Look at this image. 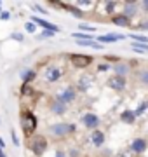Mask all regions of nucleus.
Instances as JSON below:
<instances>
[{
    "label": "nucleus",
    "mask_w": 148,
    "mask_h": 157,
    "mask_svg": "<svg viewBox=\"0 0 148 157\" xmlns=\"http://www.w3.org/2000/svg\"><path fill=\"white\" fill-rule=\"evenodd\" d=\"M33 9H35V11H39V12H42V14H49V12H47L44 7H40L39 4H33Z\"/></svg>",
    "instance_id": "nucleus-37"
},
{
    "label": "nucleus",
    "mask_w": 148,
    "mask_h": 157,
    "mask_svg": "<svg viewBox=\"0 0 148 157\" xmlns=\"http://www.w3.org/2000/svg\"><path fill=\"white\" fill-rule=\"evenodd\" d=\"M79 30L82 32V33H91V35H94V32H96V28H94V26H91V25H86V23H80V25H79Z\"/></svg>",
    "instance_id": "nucleus-26"
},
{
    "label": "nucleus",
    "mask_w": 148,
    "mask_h": 157,
    "mask_svg": "<svg viewBox=\"0 0 148 157\" xmlns=\"http://www.w3.org/2000/svg\"><path fill=\"white\" fill-rule=\"evenodd\" d=\"M139 9H141L145 14H148V0H141V2H139Z\"/></svg>",
    "instance_id": "nucleus-33"
},
{
    "label": "nucleus",
    "mask_w": 148,
    "mask_h": 157,
    "mask_svg": "<svg viewBox=\"0 0 148 157\" xmlns=\"http://www.w3.org/2000/svg\"><path fill=\"white\" fill-rule=\"evenodd\" d=\"M11 138H12V145H14V147H19V140H17V136H16V133H14V129L11 131Z\"/></svg>",
    "instance_id": "nucleus-34"
},
{
    "label": "nucleus",
    "mask_w": 148,
    "mask_h": 157,
    "mask_svg": "<svg viewBox=\"0 0 148 157\" xmlns=\"http://www.w3.org/2000/svg\"><path fill=\"white\" fill-rule=\"evenodd\" d=\"M35 28H37V25H35L33 21H28L26 25H24V30H26L28 33H33V32H35Z\"/></svg>",
    "instance_id": "nucleus-30"
},
{
    "label": "nucleus",
    "mask_w": 148,
    "mask_h": 157,
    "mask_svg": "<svg viewBox=\"0 0 148 157\" xmlns=\"http://www.w3.org/2000/svg\"><path fill=\"white\" fill-rule=\"evenodd\" d=\"M70 63L73 68H79V70H84L92 63V58L87 56V54H77V52H70Z\"/></svg>",
    "instance_id": "nucleus-5"
},
{
    "label": "nucleus",
    "mask_w": 148,
    "mask_h": 157,
    "mask_svg": "<svg viewBox=\"0 0 148 157\" xmlns=\"http://www.w3.org/2000/svg\"><path fill=\"white\" fill-rule=\"evenodd\" d=\"M61 77H63V70L59 67H49L46 70V78H47V82H51V84L57 82Z\"/></svg>",
    "instance_id": "nucleus-14"
},
{
    "label": "nucleus",
    "mask_w": 148,
    "mask_h": 157,
    "mask_svg": "<svg viewBox=\"0 0 148 157\" xmlns=\"http://www.w3.org/2000/svg\"><path fill=\"white\" fill-rule=\"evenodd\" d=\"M37 117L33 115V112H23L21 113V129H23V133L26 136H31L35 133V129H37Z\"/></svg>",
    "instance_id": "nucleus-2"
},
{
    "label": "nucleus",
    "mask_w": 148,
    "mask_h": 157,
    "mask_svg": "<svg viewBox=\"0 0 148 157\" xmlns=\"http://www.w3.org/2000/svg\"><path fill=\"white\" fill-rule=\"evenodd\" d=\"M148 110V100H143L141 103H138V107L134 108V115L138 117H141V115H145V112Z\"/></svg>",
    "instance_id": "nucleus-23"
},
{
    "label": "nucleus",
    "mask_w": 148,
    "mask_h": 157,
    "mask_svg": "<svg viewBox=\"0 0 148 157\" xmlns=\"http://www.w3.org/2000/svg\"><path fill=\"white\" fill-rule=\"evenodd\" d=\"M136 80L141 86H148V68H141V70L136 73Z\"/></svg>",
    "instance_id": "nucleus-22"
},
{
    "label": "nucleus",
    "mask_w": 148,
    "mask_h": 157,
    "mask_svg": "<svg viewBox=\"0 0 148 157\" xmlns=\"http://www.w3.org/2000/svg\"><path fill=\"white\" fill-rule=\"evenodd\" d=\"M112 23L113 25H117V26H131V19L129 17H125L124 14H113L112 16Z\"/></svg>",
    "instance_id": "nucleus-19"
},
{
    "label": "nucleus",
    "mask_w": 148,
    "mask_h": 157,
    "mask_svg": "<svg viewBox=\"0 0 148 157\" xmlns=\"http://www.w3.org/2000/svg\"><path fill=\"white\" fill-rule=\"evenodd\" d=\"M63 9H66V11H68L73 17H77V19H84V17H86V11H82V9H79V7H75L73 4H66V2H63Z\"/></svg>",
    "instance_id": "nucleus-17"
},
{
    "label": "nucleus",
    "mask_w": 148,
    "mask_h": 157,
    "mask_svg": "<svg viewBox=\"0 0 148 157\" xmlns=\"http://www.w3.org/2000/svg\"><path fill=\"white\" fill-rule=\"evenodd\" d=\"M56 33H52V32H47V30H42V33H39L35 39L37 40H42V39H51V37H54Z\"/></svg>",
    "instance_id": "nucleus-29"
},
{
    "label": "nucleus",
    "mask_w": 148,
    "mask_h": 157,
    "mask_svg": "<svg viewBox=\"0 0 148 157\" xmlns=\"http://www.w3.org/2000/svg\"><path fill=\"white\" fill-rule=\"evenodd\" d=\"M148 148V141L145 140V138H134V140L131 141V147H129V150L132 152V154H136L138 157H141L145 152H146Z\"/></svg>",
    "instance_id": "nucleus-9"
},
{
    "label": "nucleus",
    "mask_w": 148,
    "mask_h": 157,
    "mask_svg": "<svg viewBox=\"0 0 148 157\" xmlns=\"http://www.w3.org/2000/svg\"><path fill=\"white\" fill-rule=\"evenodd\" d=\"M106 86H108L112 91H117V93H122V91L127 87V78L124 77H117V75H113V77H110L108 80H106Z\"/></svg>",
    "instance_id": "nucleus-8"
},
{
    "label": "nucleus",
    "mask_w": 148,
    "mask_h": 157,
    "mask_svg": "<svg viewBox=\"0 0 148 157\" xmlns=\"http://www.w3.org/2000/svg\"><path fill=\"white\" fill-rule=\"evenodd\" d=\"M136 30H139V32H146L148 30V21H143V23H138L136 26H134Z\"/></svg>",
    "instance_id": "nucleus-32"
},
{
    "label": "nucleus",
    "mask_w": 148,
    "mask_h": 157,
    "mask_svg": "<svg viewBox=\"0 0 148 157\" xmlns=\"http://www.w3.org/2000/svg\"><path fill=\"white\" fill-rule=\"evenodd\" d=\"M80 122H82V126H84L86 129L94 131V129H99L101 117H99V115H96V113H92V112H86L84 115H82V119H80Z\"/></svg>",
    "instance_id": "nucleus-6"
},
{
    "label": "nucleus",
    "mask_w": 148,
    "mask_h": 157,
    "mask_svg": "<svg viewBox=\"0 0 148 157\" xmlns=\"http://www.w3.org/2000/svg\"><path fill=\"white\" fill-rule=\"evenodd\" d=\"M4 148H6V143H4V140H2V138H0V150H4Z\"/></svg>",
    "instance_id": "nucleus-39"
},
{
    "label": "nucleus",
    "mask_w": 148,
    "mask_h": 157,
    "mask_svg": "<svg viewBox=\"0 0 148 157\" xmlns=\"http://www.w3.org/2000/svg\"><path fill=\"white\" fill-rule=\"evenodd\" d=\"M89 138H91V143L96 147V148H101V147L105 145V141H106V135L103 133L101 129L91 131V136H89Z\"/></svg>",
    "instance_id": "nucleus-13"
},
{
    "label": "nucleus",
    "mask_w": 148,
    "mask_h": 157,
    "mask_svg": "<svg viewBox=\"0 0 148 157\" xmlns=\"http://www.w3.org/2000/svg\"><path fill=\"white\" fill-rule=\"evenodd\" d=\"M77 131V124L73 122H54L47 126V133L54 138H65Z\"/></svg>",
    "instance_id": "nucleus-1"
},
{
    "label": "nucleus",
    "mask_w": 148,
    "mask_h": 157,
    "mask_svg": "<svg viewBox=\"0 0 148 157\" xmlns=\"http://www.w3.org/2000/svg\"><path fill=\"white\" fill-rule=\"evenodd\" d=\"M125 35L124 33H106V35H98L96 37V42L99 44H115V42H119V40H124Z\"/></svg>",
    "instance_id": "nucleus-12"
},
{
    "label": "nucleus",
    "mask_w": 148,
    "mask_h": 157,
    "mask_svg": "<svg viewBox=\"0 0 148 157\" xmlns=\"http://www.w3.org/2000/svg\"><path fill=\"white\" fill-rule=\"evenodd\" d=\"M77 45H82V47H91V49H96V51H101L103 45L96 40H75Z\"/></svg>",
    "instance_id": "nucleus-21"
},
{
    "label": "nucleus",
    "mask_w": 148,
    "mask_h": 157,
    "mask_svg": "<svg viewBox=\"0 0 148 157\" xmlns=\"http://www.w3.org/2000/svg\"><path fill=\"white\" fill-rule=\"evenodd\" d=\"M54 157H66V152L63 148H57V150H54Z\"/></svg>",
    "instance_id": "nucleus-35"
},
{
    "label": "nucleus",
    "mask_w": 148,
    "mask_h": 157,
    "mask_svg": "<svg viewBox=\"0 0 148 157\" xmlns=\"http://www.w3.org/2000/svg\"><path fill=\"white\" fill-rule=\"evenodd\" d=\"M103 6H105V12L112 16V12H113L115 7H117V2H103Z\"/></svg>",
    "instance_id": "nucleus-27"
},
{
    "label": "nucleus",
    "mask_w": 148,
    "mask_h": 157,
    "mask_svg": "<svg viewBox=\"0 0 148 157\" xmlns=\"http://www.w3.org/2000/svg\"><path fill=\"white\" fill-rule=\"evenodd\" d=\"M35 77H37V72H35L33 68H26L21 72V80H23V84H30V82H33Z\"/></svg>",
    "instance_id": "nucleus-20"
},
{
    "label": "nucleus",
    "mask_w": 148,
    "mask_h": 157,
    "mask_svg": "<svg viewBox=\"0 0 148 157\" xmlns=\"http://www.w3.org/2000/svg\"><path fill=\"white\" fill-rule=\"evenodd\" d=\"M11 37H12V40H17V42H23L24 40V35L21 33V32H14Z\"/></svg>",
    "instance_id": "nucleus-31"
},
{
    "label": "nucleus",
    "mask_w": 148,
    "mask_h": 157,
    "mask_svg": "<svg viewBox=\"0 0 148 157\" xmlns=\"http://www.w3.org/2000/svg\"><path fill=\"white\" fill-rule=\"evenodd\" d=\"M0 14H2V0H0Z\"/></svg>",
    "instance_id": "nucleus-41"
},
{
    "label": "nucleus",
    "mask_w": 148,
    "mask_h": 157,
    "mask_svg": "<svg viewBox=\"0 0 148 157\" xmlns=\"http://www.w3.org/2000/svg\"><path fill=\"white\" fill-rule=\"evenodd\" d=\"M92 75H87V73H84L82 77H79V82H77V91H80V93H87L89 91V87L92 86Z\"/></svg>",
    "instance_id": "nucleus-15"
},
{
    "label": "nucleus",
    "mask_w": 148,
    "mask_h": 157,
    "mask_svg": "<svg viewBox=\"0 0 148 157\" xmlns=\"http://www.w3.org/2000/svg\"><path fill=\"white\" fill-rule=\"evenodd\" d=\"M132 51L134 52H138V54H145V52H148V44H138V42H132Z\"/></svg>",
    "instance_id": "nucleus-24"
},
{
    "label": "nucleus",
    "mask_w": 148,
    "mask_h": 157,
    "mask_svg": "<svg viewBox=\"0 0 148 157\" xmlns=\"http://www.w3.org/2000/svg\"><path fill=\"white\" fill-rule=\"evenodd\" d=\"M66 108H68V105H65V103H61V101L57 100H52L51 105H49V110H51V113H54V115H65L66 113Z\"/></svg>",
    "instance_id": "nucleus-16"
},
{
    "label": "nucleus",
    "mask_w": 148,
    "mask_h": 157,
    "mask_svg": "<svg viewBox=\"0 0 148 157\" xmlns=\"http://www.w3.org/2000/svg\"><path fill=\"white\" fill-rule=\"evenodd\" d=\"M134 42H138V44H148V37L146 35H141V33H131L129 35Z\"/></svg>",
    "instance_id": "nucleus-25"
},
{
    "label": "nucleus",
    "mask_w": 148,
    "mask_h": 157,
    "mask_svg": "<svg viewBox=\"0 0 148 157\" xmlns=\"http://www.w3.org/2000/svg\"><path fill=\"white\" fill-rule=\"evenodd\" d=\"M31 21H33L37 26H42V30H47V32H52V33H57V32H61V28H59V26H56L54 23L47 21V19H42V17L33 16V17H31Z\"/></svg>",
    "instance_id": "nucleus-11"
},
{
    "label": "nucleus",
    "mask_w": 148,
    "mask_h": 157,
    "mask_svg": "<svg viewBox=\"0 0 148 157\" xmlns=\"http://www.w3.org/2000/svg\"><path fill=\"white\" fill-rule=\"evenodd\" d=\"M11 17V12L9 11H2V14H0V19H4V21H7Z\"/></svg>",
    "instance_id": "nucleus-36"
},
{
    "label": "nucleus",
    "mask_w": 148,
    "mask_h": 157,
    "mask_svg": "<svg viewBox=\"0 0 148 157\" xmlns=\"http://www.w3.org/2000/svg\"><path fill=\"white\" fill-rule=\"evenodd\" d=\"M138 12H139V2H134V0L124 2V11H122V14H124L125 17L132 19V17L138 16Z\"/></svg>",
    "instance_id": "nucleus-10"
},
{
    "label": "nucleus",
    "mask_w": 148,
    "mask_h": 157,
    "mask_svg": "<svg viewBox=\"0 0 148 157\" xmlns=\"http://www.w3.org/2000/svg\"><path fill=\"white\" fill-rule=\"evenodd\" d=\"M0 157H7V155H6V152H4V150H0Z\"/></svg>",
    "instance_id": "nucleus-40"
},
{
    "label": "nucleus",
    "mask_w": 148,
    "mask_h": 157,
    "mask_svg": "<svg viewBox=\"0 0 148 157\" xmlns=\"http://www.w3.org/2000/svg\"><path fill=\"white\" fill-rule=\"evenodd\" d=\"M120 121H122L124 124H129V126H132V124L136 122V115H134V110H129V108L122 110V112H120Z\"/></svg>",
    "instance_id": "nucleus-18"
},
{
    "label": "nucleus",
    "mask_w": 148,
    "mask_h": 157,
    "mask_svg": "<svg viewBox=\"0 0 148 157\" xmlns=\"http://www.w3.org/2000/svg\"><path fill=\"white\" fill-rule=\"evenodd\" d=\"M77 96H79L77 87H75V86H66L61 93H57V94L54 96V100L61 101V103H65V105H72V103L77 101Z\"/></svg>",
    "instance_id": "nucleus-4"
},
{
    "label": "nucleus",
    "mask_w": 148,
    "mask_h": 157,
    "mask_svg": "<svg viewBox=\"0 0 148 157\" xmlns=\"http://www.w3.org/2000/svg\"><path fill=\"white\" fill-rule=\"evenodd\" d=\"M141 157H143V155H141Z\"/></svg>",
    "instance_id": "nucleus-42"
},
{
    "label": "nucleus",
    "mask_w": 148,
    "mask_h": 157,
    "mask_svg": "<svg viewBox=\"0 0 148 157\" xmlns=\"http://www.w3.org/2000/svg\"><path fill=\"white\" fill-rule=\"evenodd\" d=\"M47 147H49V141H47V138L44 135H35L33 138L30 140V150L39 157L46 154Z\"/></svg>",
    "instance_id": "nucleus-3"
},
{
    "label": "nucleus",
    "mask_w": 148,
    "mask_h": 157,
    "mask_svg": "<svg viewBox=\"0 0 148 157\" xmlns=\"http://www.w3.org/2000/svg\"><path fill=\"white\" fill-rule=\"evenodd\" d=\"M108 70H112V65L110 63H98V67H96L98 73H105V72H108Z\"/></svg>",
    "instance_id": "nucleus-28"
},
{
    "label": "nucleus",
    "mask_w": 148,
    "mask_h": 157,
    "mask_svg": "<svg viewBox=\"0 0 148 157\" xmlns=\"http://www.w3.org/2000/svg\"><path fill=\"white\" fill-rule=\"evenodd\" d=\"M68 155H70V157H79V150H77V148H70V150H68Z\"/></svg>",
    "instance_id": "nucleus-38"
},
{
    "label": "nucleus",
    "mask_w": 148,
    "mask_h": 157,
    "mask_svg": "<svg viewBox=\"0 0 148 157\" xmlns=\"http://www.w3.org/2000/svg\"><path fill=\"white\" fill-rule=\"evenodd\" d=\"M112 72H113V75H117V77L127 78V75L132 72L131 63H127V61H117L115 65H112Z\"/></svg>",
    "instance_id": "nucleus-7"
}]
</instances>
